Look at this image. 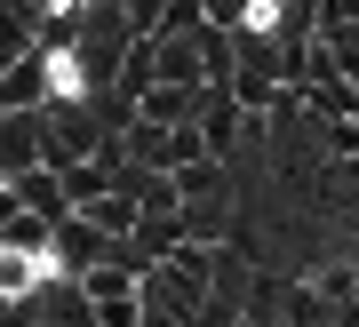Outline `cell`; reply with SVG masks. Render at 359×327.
Instances as JSON below:
<instances>
[{"label": "cell", "instance_id": "cell-9", "mask_svg": "<svg viewBox=\"0 0 359 327\" xmlns=\"http://www.w3.org/2000/svg\"><path fill=\"white\" fill-rule=\"evenodd\" d=\"M48 279V255H25V248H0V295L8 303H32V288Z\"/></svg>", "mask_w": 359, "mask_h": 327}, {"label": "cell", "instance_id": "cell-22", "mask_svg": "<svg viewBox=\"0 0 359 327\" xmlns=\"http://www.w3.org/2000/svg\"><path fill=\"white\" fill-rule=\"evenodd\" d=\"M80 8H96V0H80Z\"/></svg>", "mask_w": 359, "mask_h": 327}, {"label": "cell", "instance_id": "cell-17", "mask_svg": "<svg viewBox=\"0 0 359 327\" xmlns=\"http://www.w3.org/2000/svg\"><path fill=\"white\" fill-rule=\"evenodd\" d=\"M208 16V0H168V16H160V32H192Z\"/></svg>", "mask_w": 359, "mask_h": 327}, {"label": "cell", "instance_id": "cell-2", "mask_svg": "<svg viewBox=\"0 0 359 327\" xmlns=\"http://www.w3.org/2000/svg\"><path fill=\"white\" fill-rule=\"evenodd\" d=\"M112 248H120V239H112V232H96L88 215L72 208V215H56V239H48V264L80 279V272H96V264H112Z\"/></svg>", "mask_w": 359, "mask_h": 327}, {"label": "cell", "instance_id": "cell-18", "mask_svg": "<svg viewBox=\"0 0 359 327\" xmlns=\"http://www.w3.org/2000/svg\"><path fill=\"white\" fill-rule=\"evenodd\" d=\"M248 16H256V0H208V25H224V32L248 25Z\"/></svg>", "mask_w": 359, "mask_h": 327}, {"label": "cell", "instance_id": "cell-20", "mask_svg": "<svg viewBox=\"0 0 359 327\" xmlns=\"http://www.w3.org/2000/svg\"><path fill=\"white\" fill-rule=\"evenodd\" d=\"M0 327H40V319H32V303H8V295H0Z\"/></svg>", "mask_w": 359, "mask_h": 327}, {"label": "cell", "instance_id": "cell-10", "mask_svg": "<svg viewBox=\"0 0 359 327\" xmlns=\"http://www.w3.org/2000/svg\"><path fill=\"white\" fill-rule=\"evenodd\" d=\"M224 224H231V200H184V239L192 248H224Z\"/></svg>", "mask_w": 359, "mask_h": 327}, {"label": "cell", "instance_id": "cell-13", "mask_svg": "<svg viewBox=\"0 0 359 327\" xmlns=\"http://www.w3.org/2000/svg\"><path fill=\"white\" fill-rule=\"evenodd\" d=\"M311 288H320V295L335 303V312H351V303H359V255H344V264H327L320 279H311Z\"/></svg>", "mask_w": 359, "mask_h": 327}, {"label": "cell", "instance_id": "cell-19", "mask_svg": "<svg viewBox=\"0 0 359 327\" xmlns=\"http://www.w3.org/2000/svg\"><path fill=\"white\" fill-rule=\"evenodd\" d=\"M25 48H32V32H16V25H8V32H0V72H8V64L25 56Z\"/></svg>", "mask_w": 359, "mask_h": 327}, {"label": "cell", "instance_id": "cell-3", "mask_svg": "<svg viewBox=\"0 0 359 327\" xmlns=\"http://www.w3.org/2000/svg\"><path fill=\"white\" fill-rule=\"evenodd\" d=\"M32 319H40V327H96V295L80 288L72 272L48 264V279L32 288Z\"/></svg>", "mask_w": 359, "mask_h": 327}, {"label": "cell", "instance_id": "cell-24", "mask_svg": "<svg viewBox=\"0 0 359 327\" xmlns=\"http://www.w3.org/2000/svg\"><path fill=\"white\" fill-rule=\"evenodd\" d=\"M0 184H8V176H0Z\"/></svg>", "mask_w": 359, "mask_h": 327}, {"label": "cell", "instance_id": "cell-21", "mask_svg": "<svg viewBox=\"0 0 359 327\" xmlns=\"http://www.w3.org/2000/svg\"><path fill=\"white\" fill-rule=\"evenodd\" d=\"M248 327H295V319H280V312H256V319H248Z\"/></svg>", "mask_w": 359, "mask_h": 327}, {"label": "cell", "instance_id": "cell-1", "mask_svg": "<svg viewBox=\"0 0 359 327\" xmlns=\"http://www.w3.org/2000/svg\"><path fill=\"white\" fill-rule=\"evenodd\" d=\"M112 144V128L96 120L88 96H48L40 104V160L65 168V160H96V152Z\"/></svg>", "mask_w": 359, "mask_h": 327}, {"label": "cell", "instance_id": "cell-15", "mask_svg": "<svg viewBox=\"0 0 359 327\" xmlns=\"http://www.w3.org/2000/svg\"><path fill=\"white\" fill-rule=\"evenodd\" d=\"M96 327H144V288L104 295V303H96Z\"/></svg>", "mask_w": 359, "mask_h": 327}, {"label": "cell", "instance_id": "cell-11", "mask_svg": "<svg viewBox=\"0 0 359 327\" xmlns=\"http://www.w3.org/2000/svg\"><path fill=\"white\" fill-rule=\"evenodd\" d=\"M80 215H88L96 232H112V239H128V232H136V200H128L120 184H112V192H96V200L80 208Z\"/></svg>", "mask_w": 359, "mask_h": 327}, {"label": "cell", "instance_id": "cell-12", "mask_svg": "<svg viewBox=\"0 0 359 327\" xmlns=\"http://www.w3.org/2000/svg\"><path fill=\"white\" fill-rule=\"evenodd\" d=\"M176 176V200H216L224 192V160L208 152V160H184V168H168Z\"/></svg>", "mask_w": 359, "mask_h": 327}, {"label": "cell", "instance_id": "cell-7", "mask_svg": "<svg viewBox=\"0 0 359 327\" xmlns=\"http://www.w3.org/2000/svg\"><path fill=\"white\" fill-rule=\"evenodd\" d=\"M152 80H184V88H200V40L192 32H160L152 40Z\"/></svg>", "mask_w": 359, "mask_h": 327}, {"label": "cell", "instance_id": "cell-14", "mask_svg": "<svg viewBox=\"0 0 359 327\" xmlns=\"http://www.w3.org/2000/svg\"><path fill=\"white\" fill-rule=\"evenodd\" d=\"M320 48L335 56V72H344V80H359V25H327Z\"/></svg>", "mask_w": 359, "mask_h": 327}, {"label": "cell", "instance_id": "cell-16", "mask_svg": "<svg viewBox=\"0 0 359 327\" xmlns=\"http://www.w3.org/2000/svg\"><path fill=\"white\" fill-rule=\"evenodd\" d=\"M128 8V32L136 40H160V16H168V0H120Z\"/></svg>", "mask_w": 359, "mask_h": 327}, {"label": "cell", "instance_id": "cell-8", "mask_svg": "<svg viewBox=\"0 0 359 327\" xmlns=\"http://www.w3.org/2000/svg\"><path fill=\"white\" fill-rule=\"evenodd\" d=\"M16 200H25L32 215H48V224H56V215H72V200H65V176H56L48 160H40V168H25V176H16Z\"/></svg>", "mask_w": 359, "mask_h": 327}, {"label": "cell", "instance_id": "cell-23", "mask_svg": "<svg viewBox=\"0 0 359 327\" xmlns=\"http://www.w3.org/2000/svg\"><path fill=\"white\" fill-rule=\"evenodd\" d=\"M351 255H359V239H351Z\"/></svg>", "mask_w": 359, "mask_h": 327}, {"label": "cell", "instance_id": "cell-6", "mask_svg": "<svg viewBox=\"0 0 359 327\" xmlns=\"http://www.w3.org/2000/svg\"><path fill=\"white\" fill-rule=\"evenodd\" d=\"M40 168V112H0V176H25Z\"/></svg>", "mask_w": 359, "mask_h": 327}, {"label": "cell", "instance_id": "cell-4", "mask_svg": "<svg viewBox=\"0 0 359 327\" xmlns=\"http://www.w3.org/2000/svg\"><path fill=\"white\" fill-rule=\"evenodd\" d=\"M48 96H56V64L40 56V48H25L8 72H0V112H40Z\"/></svg>", "mask_w": 359, "mask_h": 327}, {"label": "cell", "instance_id": "cell-5", "mask_svg": "<svg viewBox=\"0 0 359 327\" xmlns=\"http://www.w3.org/2000/svg\"><path fill=\"white\" fill-rule=\"evenodd\" d=\"M200 96H208V80H200V88H184V80H152V88L136 96V120H152V128H192V120H200Z\"/></svg>", "mask_w": 359, "mask_h": 327}]
</instances>
